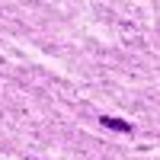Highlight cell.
Here are the masks:
<instances>
[{"label":"cell","mask_w":160,"mask_h":160,"mask_svg":"<svg viewBox=\"0 0 160 160\" xmlns=\"http://www.w3.org/2000/svg\"><path fill=\"white\" fill-rule=\"evenodd\" d=\"M99 125H102V128H112V131H125V135L131 131L128 122H122V118H112V115H102V118H99Z\"/></svg>","instance_id":"cell-1"}]
</instances>
